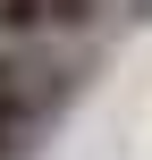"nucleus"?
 <instances>
[{
	"label": "nucleus",
	"mask_w": 152,
	"mask_h": 160,
	"mask_svg": "<svg viewBox=\"0 0 152 160\" xmlns=\"http://www.w3.org/2000/svg\"><path fill=\"white\" fill-rule=\"evenodd\" d=\"M0 93H25V59H17V42H0Z\"/></svg>",
	"instance_id": "3"
},
{
	"label": "nucleus",
	"mask_w": 152,
	"mask_h": 160,
	"mask_svg": "<svg viewBox=\"0 0 152 160\" xmlns=\"http://www.w3.org/2000/svg\"><path fill=\"white\" fill-rule=\"evenodd\" d=\"M102 0H0V42H42V34H85Z\"/></svg>",
	"instance_id": "1"
},
{
	"label": "nucleus",
	"mask_w": 152,
	"mask_h": 160,
	"mask_svg": "<svg viewBox=\"0 0 152 160\" xmlns=\"http://www.w3.org/2000/svg\"><path fill=\"white\" fill-rule=\"evenodd\" d=\"M25 127H34V93H0V160L25 143Z\"/></svg>",
	"instance_id": "2"
}]
</instances>
